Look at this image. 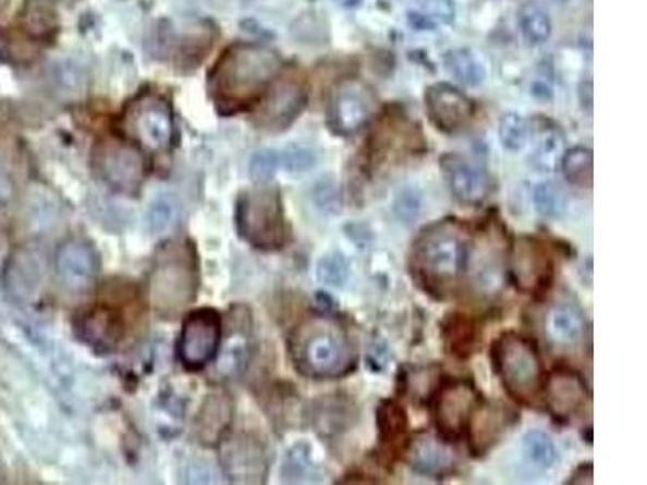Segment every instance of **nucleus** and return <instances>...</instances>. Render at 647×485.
Listing matches in <instances>:
<instances>
[{
  "instance_id": "9d476101",
  "label": "nucleus",
  "mask_w": 647,
  "mask_h": 485,
  "mask_svg": "<svg viewBox=\"0 0 647 485\" xmlns=\"http://www.w3.org/2000/svg\"><path fill=\"white\" fill-rule=\"evenodd\" d=\"M509 272L513 285L520 291L540 297L552 284L553 259L539 238L525 235L513 241Z\"/></svg>"
},
{
  "instance_id": "2eb2a0df",
  "label": "nucleus",
  "mask_w": 647,
  "mask_h": 485,
  "mask_svg": "<svg viewBox=\"0 0 647 485\" xmlns=\"http://www.w3.org/2000/svg\"><path fill=\"white\" fill-rule=\"evenodd\" d=\"M308 101V91L300 79L283 78L270 89L259 105L256 123L266 132H282L296 121Z\"/></svg>"
},
{
  "instance_id": "9b49d317",
  "label": "nucleus",
  "mask_w": 647,
  "mask_h": 485,
  "mask_svg": "<svg viewBox=\"0 0 647 485\" xmlns=\"http://www.w3.org/2000/svg\"><path fill=\"white\" fill-rule=\"evenodd\" d=\"M222 324L212 309L193 311L183 322L176 355L186 369L198 371L216 360L219 353Z\"/></svg>"
},
{
  "instance_id": "a18cd8bd",
  "label": "nucleus",
  "mask_w": 647,
  "mask_h": 485,
  "mask_svg": "<svg viewBox=\"0 0 647 485\" xmlns=\"http://www.w3.org/2000/svg\"><path fill=\"white\" fill-rule=\"evenodd\" d=\"M10 0H0V13L9 7Z\"/></svg>"
},
{
  "instance_id": "c03bdc74",
  "label": "nucleus",
  "mask_w": 647,
  "mask_h": 485,
  "mask_svg": "<svg viewBox=\"0 0 647 485\" xmlns=\"http://www.w3.org/2000/svg\"><path fill=\"white\" fill-rule=\"evenodd\" d=\"M594 483V467L591 463L579 464L572 476L569 477L566 484L572 485H589Z\"/></svg>"
},
{
  "instance_id": "ddd939ff",
  "label": "nucleus",
  "mask_w": 647,
  "mask_h": 485,
  "mask_svg": "<svg viewBox=\"0 0 647 485\" xmlns=\"http://www.w3.org/2000/svg\"><path fill=\"white\" fill-rule=\"evenodd\" d=\"M542 398L553 420L570 423L588 405V385L573 369L556 368L544 378Z\"/></svg>"
},
{
  "instance_id": "412c9836",
  "label": "nucleus",
  "mask_w": 647,
  "mask_h": 485,
  "mask_svg": "<svg viewBox=\"0 0 647 485\" xmlns=\"http://www.w3.org/2000/svg\"><path fill=\"white\" fill-rule=\"evenodd\" d=\"M7 288L22 301L33 300L41 288L45 265L38 252L22 249L13 256L7 269Z\"/></svg>"
},
{
  "instance_id": "2f4dec72",
  "label": "nucleus",
  "mask_w": 647,
  "mask_h": 485,
  "mask_svg": "<svg viewBox=\"0 0 647 485\" xmlns=\"http://www.w3.org/2000/svg\"><path fill=\"white\" fill-rule=\"evenodd\" d=\"M518 22L523 36L532 45H542L550 36L552 25L549 15L535 0L523 3L518 12Z\"/></svg>"
},
{
  "instance_id": "423d86ee",
  "label": "nucleus",
  "mask_w": 647,
  "mask_h": 485,
  "mask_svg": "<svg viewBox=\"0 0 647 485\" xmlns=\"http://www.w3.org/2000/svg\"><path fill=\"white\" fill-rule=\"evenodd\" d=\"M239 232L259 249H279L286 242V225L279 191L269 186L243 192L236 209Z\"/></svg>"
},
{
  "instance_id": "cd10ccee",
  "label": "nucleus",
  "mask_w": 647,
  "mask_h": 485,
  "mask_svg": "<svg viewBox=\"0 0 647 485\" xmlns=\"http://www.w3.org/2000/svg\"><path fill=\"white\" fill-rule=\"evenodd\" d=\"M547 332L560 345H575L585 335V318L570 304H559L547 315Z\"/></svg>"
},
{
  "instance_id": "37998d69",
  "label": "nucleus",
  "mask_w": 647,
  "mask_h": 485,
  "mask_svg": "<svg viewBox=\"0 0 647 485\" xmlns=\"http://www.w3.org/2000/svg\"><path fill=\"white\" fill-rule=\"evenodd\" d=\"M173 214H175V211H173V206L169 201L161 199V201L156 202L149 209V225H151L152 231L162 232L169 228L173 222Z\"/></svg>"
},
{
  "instance_id": "5701e85b",
  "label": "nucleus",
  "mask_w": 647,
  "mask_h": 485,
  "mask_svg": "<svg viewBox=\"0 0 647 485\" xmlns=\"http://www.w3.org/2000/svg\"><path fill=\"white\" fill-rule=\"evenodd\" d=\"M379 447L387 460L406 450L408 445V416L405 408L393 400H382L376 411Z\"/></svg>"
},
{
  "instance_id": "79ce46f5",
  "label": "nucleus",
  "mask_w": 647,
  "mask_h": 485,
  "mask_svg": "<svg viewBox=\"0 0 647 485\" xmlns=\"http://www.w3.org/2000/svg\"><path fill=\"white\" fill-rule=\"evenodd\" d=\"M13 164L10 161L5 149H0V204L12 198L15 189V178H13Z\"/></svg>"
},
{
  "instance_id": "f03ea898",
  "label": "nucleus",
  "mask_w": 647,
  "mask_h": 485,
  "mask_svg": "<svg viewBox=\"0 0 647 485\" xmlns=\"http://www.w3.org/2000/svg\"><path fill=\"white\" fill-rule=\"evenodd\" d=\"M468 261V235L452 219L429 225L413 245V277L432 297H445L465 274Z\"/></svg>"
},
{
  "instance_id": "72a5a7b5",
  "label": "nucleus",
  "mask_w": 647,
  "mask_h": 485,
  "mask_svg": "<svg viewBox=\"0 0 647 485\" xmlns=\"http://www.w3.org/2000/svg\"><path fill=\"white\" fill-rule=\"evenodd\" d=\"M523 455L526 461L538 470H549L557 461V448L549 435L540 431H529L523 437Z\"/></svg>"
},
{
  "instance_id": "f3484780",
  "label": "nucleus",
  "mask_w": 647,
  "mask_h": 485,
  "mask_svg": "<svg viewBox=\"0 0 647 485\" xmlns=\"http://www.w3.org/2000/svg\"><path fill=\"white\" fill-rule=\"evenodd\" d=\"M425 99L434 125L445 133L459 132L475 114L472 99L445 83L428 88Z\"/></svg>"
},
{
  "instance_id": "20e7f679",
  "label": "nucleus",
  "mask_w": 647,
  "mask_h": 485,
  "mask_svg": "<svg viewBox=\"0 0 647 485\" xmlns=\"http://www.w3.org/2000/svg\"><path fill=\"white\" fill-rule=\"evenodd\" d=\"M198 262L192 242H166L152 262L149 274V300L161 314L182 311L196 297Z\"/></svg>"
},
{
  "instance_id": "a211bd4d",
  "label": "nucleus",
  "mask_w": 647,
  "mask_h": 485,
  "mask_svg": "<svg viewBox=\"0 0 647 485\" xmlns=\"http://www.w3.org/2000/svg\"><path fill=\"white\" fill-rule=\"evenodd\" d=\"M80 340L98 351L115 350L125 334L122 315L109 306H95L75 319Z\"/></svg>"
},
{
  "instance_id": "aec40b11",
  "label": "nucleus",
  "mask_w": 647,
  "mask_h": 485,
  "mask_svg": "<svg viewBox=\"0 0 647 485\" xmlns=\"http://www.w3.org/2000/svg\"><path fill=\"white\" fill-rule=\"evenodd\" d=\"M406 461L423 476L443 477L455 468V455L447 440L431 434H418L406 445Z\"/></svg>"
},
{
  "instance_id": "6e6552de",
  "label": "nucleus",
  "mask_w": 647,
  "mask_h": 485,
  "mask_svg": "<svg viewBox=\"0 0 647 485\" xmlns=\"http://www.w3.org/2000/svg\"><path fill=\"white\" fill-rule=\"evenodd\" d=\"M479 405L481 400L472 382H443L434 398V414H436L440 437L447 442H456L466 437Z\"/></svg>"
},
{
  "instance_id": "7c9ffc66",
  "label": "nucleus",
  "mask_w": 647,
  "mask_h": 485,
  "mask_svg": "<svg viewBox=\"0 0 647 485\" xmlns=\"http://www.w3.org/2000/svg\"><path fill=\"white\" fill-rule=\"evenodd\" d=\"M563 175L572 185L579 188H591L594 178V158L591 149L573 148L563 154Z\"/></svg>"
},
{
  "instance_id": "473e14b6",
  "label": "nucleus",
  "mask_w": 647,
  "mask_h": 485,
  "mask_svg": "<svg viewBox=\"0 0 647 485\" xmlns=\"http://www.w3.org/2000/svg\"><path fill=\"white\" fill-rule=\"evenodd\" d=\"M445 66L456 79L469 86H478L485 82L486 70L483 63L465 49L447 52Z\"/></svg>"
},
{
  "instance_id": "49530a36",
  "label": "nucleus",
  "mask_w": 647,
  "mask_h": 485,
  "mask_svg": "<svg viewBox=\"0 0 647 485\" xmlns=\"http://www.w3.org/2000/svg\"><path fill=\"white\" fill-rule=\"evenodd\" d=\"M359 0H349L350 5H355V3H358Z\"/></svg>"
},
{
  "instance_id": "e433bc0d",
  "label": "nucleus",
  "mask_w": 647,
  "mask_h": 485,
  "mask_svg": "<svg viewBox=\"0 0 647 485\" xmlns=\"http://www.w3.org/2000/svg\"><path fill=\"white\" fill-rule=\"evenodd\" d=\"M500 141L510 151H520L525 148L529 138V126L525 119L515 112L505 114L499 126Z\"/></svg>"
},
{
  "instance_id": "c85d7f7f",
  "label": "nucleus",
  "mask_w": 647,
  "mask_h": 485,
  "mask_svg": "<svg viewBox=\"0 0 647 485\" xmlns=\"http://www.w3.org/2000/svg\"><path fill=\"white\" fill-rule=\"evenodd\" d=\"M443 338L450 353L459 358H468L475 350V322L463 314H450L443 322Z\"/></svg>"
},
{
  "instance_id": "6ab92c4d",
  "label": "nucleus",
  "mask_w": 647,
  "mask_h": 485,
  "mask_svg": "<svg viewBox=\"0 0 647 485\" xmlns=\"http://www.w3.org/2000/svg\"><path fill=\"white\" fill-rule=\"evenodd\" d=\"M450 191L463 204H481L489 195V178L481 169L456 154H445L440 159Z\"/></svg>"
},
{
  "instance_id": "a19ab883",
  "label": "nucleus",
  "mask_w": 647,
  "mask_h": 485,
  "mask_svg": "<svg viewBox=\"0 0 647 485\" xmlns=\"http://www.w3.org/2000/svg\"><path fill=\"white\" fill-rule=\"evenodd\" d=\"M280 164L289 172H305L315 165V156L308 149L290 148L280 154Z\"/></svg>"
},
{
  "instance_id": "39448f33",
  "label": "nucleus",
  "mask_w": 647,
  "mask_h": 485,
  "mask_svg": "<svg viewBox=\"0 0 647 485\" xmlns=\"http://www.w3.org/2000/svg\"><path fill=\"white\" fill-rule=\"evenodd\" d=\"M490 360L510 397L526 405L538 401L544 369L535 341L516 332H505L490 347Z\"/></svg>"
},
{
  "instance_id": "393cba45",
  "label": "nucleus",
  "mask_w": 647,
  "mask_h": 485,
  "mask_svg": "<svg viewBox=\"0 0 647 485\" xmlns=\"http://www.w3.org/2000/svg\"><path fill=\"white\" fill-rule=\"evenodd\" d=\"M232 400L222 391L209 395L196 418V435L205 445H216L232 423Z\"/></svg>"
},
{
  "instance_id": "4be33fe9",
  "label": "nucleus",
  "mask_w": 647,
  "mask_h": 485,
  "mask_svg": "<svg viewBox=\"0 0 647 485\" xmlns=\"http://www.w3.org/2000/svg\"><path fill=\"white\" fill-rule=\"evenodd\" d=\"M512 414L503 407L479 405L466 432L476 457L487 453L500 440L503 432L513 423Z\"/></svg>"
},
{
  "instance_id": "c756f323",
  "label": "nucleus",
  "mask_w": 647,
  "mask_h": 485,
  "mask_svg": "<svg viewBox=\"0 0 647 485\" xmlns=\"http://www.w3.org/2000/svg\"><path fill=\"white\" fill-rule=\"evenodd\" d=\"M249 327L248 322L239 324V327L232 328L230 337L227 338L225 347H223L222 355H220L219 365L217 371L223 377L236 374L245 363L246 355H248Z\"/></svg>"
},
{
  "instance_id": "f8f14e48",
  "label": "nucleus",
  "mask_w": 647,
  "mask_h": 485,
  "mask_svg": "<svg viewBox=\"0 0 647 485\" xmlns=\"http://www.w3.org/2000/svg\"><path fill=\"white\" fill-rule=\"evenodd\" d=\"M376 99L365 83L346 79L333 89L329 102V125L339 135H353L375 111Z\"/></svg>"
},
{
  "instance_id": "bb28decb",
  "label": "nucleus",
  "mask_w": 647,
  "mask_h": 485,
  "mask_svg": "<svg viewBox=\"0 0 647 485\" xmlns=\"http://www.w3.org/2000/svg\"><path fill=\"white\" fill-rule=\"evenodd\" d=\"M20 28L36 41H48L59 32L60 20L51 0H26L19 16Z\"/></svg>"
},
{
  "instance_id": "7ed1b4c3",
  "label": "nucleus",
  "mask_w": 647,
  "mask_h": 485,
  "mask_svg": "<svg viewBox=\"0 0 647 485\" xmlns=\"http://www.w3.org/2000/svg\"><path fill=\"white\" fill-rule=\"evenodd\" d=\"M296 369L313 378H335L355 368V355L345 331L332 319L303 322L292 337Z\"/></svg>"
},
{
  "instance_id": "4468645a",
  "label": "nucleus",
  "mask_w": 647,
  "mask_h": 485,
  "mask_svg": "<svg viewBox=\"0 0 647 485\" xmlns=\"http://www.w3.org/2000/svg\"><path fill=\"white\" fill-rule=\"evenodd\" d=\"M223 470L235 483L259 484L268 477V448L253 435H236L223 444Z\"/></svg>"
},
{
  "instance_id": "ea45409f",
  "label": "nucleus",
  "mask_w": 647,
  "mask_h": 485,
  "mask_svg": "<svg viewBox=\"0 0 647 485\" xmlns=\"http://www.w3.org/2000/svg\"><path fill=\"white\" fill-rule=\"evenodd\" d=\"M422 15L428 20H437V22L450 23L455 16V7L452 0H416Z\"/></svg>"
},
{
  "instance_id": "f257e3e1",
  "label": "nucleus",
  "mask_w": 647,
  "mask_h": 485,
  "mask_svg": "<svg viewBox=\"0 0 647 485\" xmlns=\"http://www.w3.org/2000/svg\"><path fill=\"white\" fill-rule=\"evenodd\" d=\"M282 59L261 45H235L223 52L211 73V91L223 111L252 104L279 75Z\"/></svg>"
},
{
  "instance_id": "b1692460",
  "label": "nucleus",
  "mask_w": 647,
  "mask_h": 485,
  "mask_svg": "<svg viewBox=\"0 0 647 485\" xmlns=\"http://www.w3.org/2000/svg\"><path fill=\"white\" fill-rule=\"evenodd\" d=\"M316 431L326 437H335L352 428L358 420V408L345 395H329L324 397L316 405L315 414Z\"/></svg>"
},
{
  "instance_id": "0eeeda50",
  "label": "nucleus",
  "mask_w": 647,
  "mask_h": 485,
  "mask_svg": "<svg viewBox=\"0 0 647 485\" xmlns=\"http://www.w3.org/2000/svg\"><path fill=\"white\" fill-rule=\"evenodd\" d=\"M123 129L132 141L149 152L169 151L175 141L172 109L155 92H145L130 102L123 114Z\"/></svg>"
},
{
  "instance_id": "f704fd0d",
  "label": "nucleus",
  "mask_w": 647,
  "mask_h": 485,
  "mask_svg": "<svg viewBox=\"0 0 647 485\" xmlns=\"http://www.w3.org/2000/svg\"><path fill=\"white\" fill-rule=\"evenodd\" d=\"M535 206L542 217H560L566 211L565 189L557 183H540L535 189Z\"/></svg>"
},
{
  "instance_id": "de8ad7c7",
  "label": "nucleus",
  "mask_w": 647,
  "mask_h": 485,
  "mask_svg": "<svg viewBox=\"0 0 647 485\" xmlns=\"http://www.w3.org/2000/svg\"><path fill=\"white\" fill-rule=\"evenodd\" d=\"M560 2H566V0H560Z\"/></svg>"
},
{
  "instance_id": "dca6fc26",
  "label": "nucleus",
  "mask_w": 647,
  "mask_h": 485,
  "mask_svg": "<svg viewBox=\"0 0 647 485\" xmlns=\"http://www.w3.org/2000/svg\"><path fill=\"white\" fill-rule=\"evenodd\" d=\"M60 282L72 291H86L101 271L98 251L91 242L72 238L62 242L56 256Z\"/></svg>"
},
{
  "instance_id": "a878e982",
  "label": "nucleus",
  "mask_w": 647,
  "mask_h": 485,
  "mask_svg": "<svg viewBox=\"0 0 647 485\" xmlns=\"http://www.w3.org/2000/svg\"><path fill=\"white\" fill-rule=\"evenodd\" d=\"M532 141V164L540 172L556 171L565 154V138L559 126L539 119L535 122Z\"/></svg>"
},
{
  "instance_id": "58836bf2",
  "label": "nucleus",
  "mask_w": 647,
  "mask_h": 485,
  "mask_svg": "<svg viewBox=\"0 0 647 485\" xmlns=\"http://www.w3.org/2000/svg\"><path fill=\"white\" fill-rule=\"evenodd\" d=\"M280 167V154L276 151L256 152L249 165L253 181L268 183Z\"/></svg>"
},
{
  "instance_id": "c9c22d12",
  "label": "nucleus",
  "mask_w": 647,
  "mask_h": 485,
  "mask_svg": "<svg viewBox=\"0 0 647 485\" xmlns=\"http://www.w3.org/2000/svg\"><path fill=\"white\" fill-rule=\"evenodd\" d=\"M312 471V448L306 444H296L295 447L290 448L285 461H283V481L295 484L305 483Z\"/></svg>"
},
{
  "instance_id": "4c0bfd02",
  "label": "nucleus",
  "mask_w": 647,
  "mask_h": 485,
  "mask_svg": "<svg viewBox=\"0 0 647 485\" xmlns=\"http://www.w3.org/2000/svg\"><path fill=\"white\" fill-rule=\"evenodd\" d=\"M318 281L329 287H342L349 278V264L340 252H329L318 262Z\"/></svg>"
},
{
  "instance_id": "1a4fd4ad",
  "label": "nucleus",
  "mask_w": 647,
  "mask_h": 485,
  "mask_svg": "<svg viewBox=\"0 0 647 485\" xmlns=\"http://www.w3.org/2000/svg\"><path fill=\"white\" fill-rule=\"evenodd\" d=\"M93 164L102 182L126 195H135L145 178V159L138 149L115 138L96 146Z\"/></svg>"
}]
</instances>
